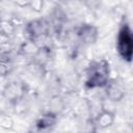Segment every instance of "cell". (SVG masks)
<instances>
[{
  "label": "cell",
  "mask_w": 133,
  "mask_h": 133,
  "mask_svg": "<svg viewBox=\"0 0 133 133\" xmlns=\"http://www.w3.org/2000/svg\"><path fill=\"white\" fill-rule=\"evenodd\" d=\"M118 49H119V52L123 55V57H125L128 60L131 58V54H132V38H131L130 30L127 27H125L119 33Z\"/></svg>",
  "instance_id": "6da1fadb"
}]
</instances>
